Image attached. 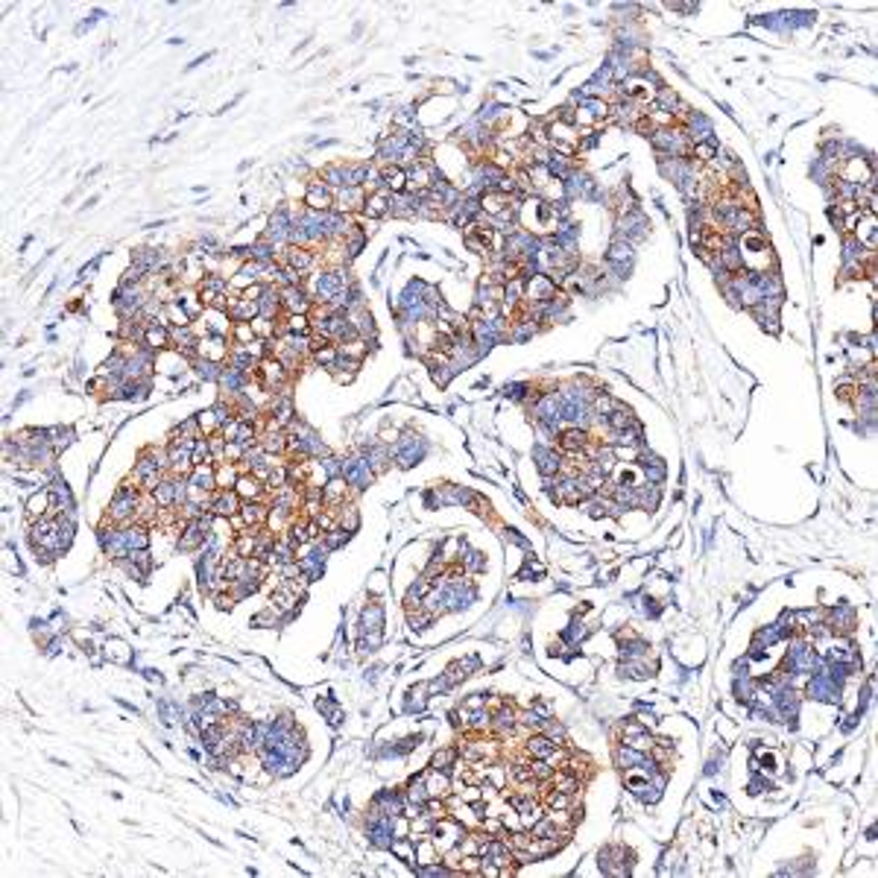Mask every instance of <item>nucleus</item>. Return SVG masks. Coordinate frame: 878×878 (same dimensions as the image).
<instances>
[{
  "instance_id": "nucleus-42",
  "label": "nucleus",
  "mask_w": 878,
  "mask_h": 878,
  "mask_svg": "<svg viewBox=\"0 0 878 878\" xmlns=\"http://www.w3.org/2000/svg\"><path fill=\"white\" fill-rule=\"evenodd\" d=\"M457 759H460V749L457 747H443V749H436L433 752V762H430V767L433 770H451V767H457Z\"/></svg>"
},
{
  "instance_id": "nucleus-12",
  "label": "nucleus",
  "mask_w": 878,
  "mask_h": 878,
  "mask_svg": "<svg viewBox=\"0 0 878 878\" xmlns=\"http://www.w3.org/2000/svg\"><path fill=\"white\" fill-rule=\"evenodd\" d=\"M278 293H281V308H284V313H310L313 299L308 296V290H305L302 284H296V287H281Z\"/></svg>"
},
{
  "instance_id": "nucleus-56",
  "label": "nucleus",
  "mask_w": 878,
  "mask_h": 878,
  "mask_svg": "<svg viewBox=\"0 0 878 878\" xmlns=\"http://www.w3.org/2000/svg\"><path fill=\"white\" fill-rule=\"evenodd\" d=\"M50 436H56V439H50L53 451H62L65 445H70V443H73V430H70V428H53V430H50Z\"/></svg>"
},
{
  "instance_id": "nucleus-9",
  "label": "nucleus",
  "mask_w": 878,
  "mask_h": 878,
  "mask_svg": "<svg viewBox=\"0 0 878 878\" xmlns=\"http://www.w3.org/2000/svg\"><path fill=\"white\" fill-rule=\"evenodd\" d=\"M229 337H217V334H200V343H197V357H205V360H214V363H226L232 349L226 343Z\"/></svg>"
},
{
  "instance_id": "nucleus-48",
  "label": "nucleus",
  "mask_w": 878,
  "mask_h": 878,
  "mask_svg": "<svg viewBox=\"0 0 878 878\" xmlns=\"http://www.w3.org/2000/svg\"><path fill=\"white\" fill-rule=\"evenodd\" d=\"M193 366H197V375L202 381H220V375H223V366L214 363V360H205V357H197Z\"/></svg>"
},
{
  "instance_id": "nucleus-46",
  "label": "nucleus",
  "mask_w": 878,
  "mask_h": 878,
  "mask_svg": "<svg viewBox=\"0 0 878 878\" xmlns=\"http://www.w3.org/2000/svg\"><path fill=\"white\" fill-rule=\"evenodd\" d=\"M404 799H407V802H416V805H425V802L430 799V793H428V788H425V776H416V779H413V782L407 785Z\"/></svg>"
},
{
  "instance_id": "nucleus-27",
  "label": "nucleus",
  "mask_w": 878,
  "mask_h": 878,
  "mask_svg": "<svg viewBox=\"0 0 878 878\" xmlns=\"http://www.w3.org/2000/svg\"><path fill=\"white\" fill-rule=\"evenodd\" d=\"M404 796L401 793H396V791H384V793H378L375 796V802H372V808L375 811H381V814H386V817H399V814H404Z\"/></svg>"
},
{
  "instance_id": "nucleus-24",
  "label": "nucleus",
  "mask_w": 878,
  "mask_h": 878,
  "mask_svg": "<svg viewBox=\"0 0 878 878\" xmlns=\"http://www.w3.org/2000/svg\"><path fill=\"white\" fill-rule=\"evenodd\" d=\"M492 729L498 732L501 738H506V735H512V732L519 729V712L512 709V705H506V703H501L498 705V715H492Z\"/></svg>"
},
{
  "instance_id": "nucleus-36",
  "label": "nucleus",
  "mask_w": 878,
  "mask_h": 878,
  "mask_svg": "<svg viewBox=\"0 0 878 878\" xmlns=\"http://www.w3.org/2000/svg\"><path fill=\"white\" fill-rule=\"evenodd\" d=\"M176 302L182 305V310L190 316V320H197L200 313H205V305H202V299H200L197 290H182V293H176Z\"/></svg>"
},
{
  "instance_id": "nucleus-44",
  "label": "nucleus",
  "mask_w": 878,
  "mask_h": 878,
  "mask_svg": "<svg viewBox=\"0 0 878 878\" xmlns=\"http://www.w3.org/2000/svg\"><path fill=\"white\" fill-rule=\"evenodd\" d=\"M337 527L346 530V533H354V530L360 527V516H357V509H354L352 504H349V506L343 504V506L337 509Z\"/></svg>"
},
{
  "instance_id": "nucleus-58",
  "label": "nucleus",
  "mask_w": 878,
  "mask_h": 878,
  "mask_svg": "<svg viewBox=\"0 0 878 878\" xmlns=\"http://www.w3.org/2000/svg\"><path fill=\"white\" fill-rule=\"evenodd\" d=\"M480 828L486 832V838H501V828H504V820H495V817H486L480 820Z\"/></svg>"
},
{
  "instance_id": "nucleus-62",
  "label": "nucleus",
  "mask_w": 878,
  "mask_h": 878,
  "mask_svg": "<svg viewBox=\"0 0 878 878\" xmlns=\"http://www.w3.org/2000/svg\"><path fill=\"white\" fill-rule=\"evenodd\" d=\"M624 671H627L632 679H644V676L650 673V668H647V665H639V662H629V665H624Z\"/></svg>"
},
{
  "instance_id": "nucleus-30",
  "label": "nucleus",
  "mask_w": 878,
  "mask_h": 878,
  "mask_svg": "<svg viewBox=\"0 0 878 878\" xmlns=\"http://www.w3.org/2000/svg\"><path fill=\"white\" fill-rule=\"evenodd\" d=\"M425 788L436 799H448L451 796V779H448L445 770H430V773H425Z\"/></svg>"
},
{
  "instance_id": "nucleus-43",
  "label": "nucleus",
  "mask_w": 878,
  "mask_h": 878,
  "mask_svg": "<svg viewBox=\"0 0 878 878\" xmlns=\"http://www.w3.org/2000/svg\"><path fill=\"white\" fill-rule=\"evenodd\" d=\"M436 858H443V852L436 849L433 838H422V840H416V864H419V867L433 864Z\"/></svg>"
},
{
  "instance_id": "nucleus-8",
  "label": "nucleus",
  "mask_w": 878,
  "mask_h": 878,
  "mask_svg": "<svg viewBox=\"0 0 878 878\" xmlns=\"http://www.w3.org/2000/svg\"><path fill=\"white\" fill-rule=\"evenodd\" d=\"M305 208H308V211H316V214L334 211V190H331L325 182L313 179V182L308 185V193H305Z\"/></svg>"
},
{
  "instance_id": "nucleus-16",
  "label": "nucleus",
  "mask_w": 878,
  "mask_h": 878,
  "mask_svg": "<svg viewBox=\"0 0 878 878\" xmlns=\"http://www.w3.org/2000/svg\"><path fill=\"white\" fill-rule=\"evenodd\" d=\"M808 694L814 700H823V703H838L840 700V685L835 679H828L825 673H814V679L808 682Z\"/></svg>"
},
{
  "instance_id": "nucleus-59",
  "label": "nucleus",
  "mask_w": 878,
  "mask_h": 878,
  "mask_svg": "<svg viewBox=\"0 0 878 878\" xmlns=\"http://www.w3.org/2000/svg\"><path fill=\"white\" fill-rule=\"evenodd\" d=\"M509 776V770H504V767H495V764H486V779H492V785L501 791L504 788V779Z\"/></svg>"
},
{
  "instance_id": "nucleus-11",
  "label": "nucleus",
  "mask_w": 878,
  "mask_h": 878,
  "mask_svg": "<svg viewBox=\"0 0 878 878\" xmlns=\"http://www.w3.org/2000/svg\"><path fill=\"white\" fill-rule=\"evenodd\" d=\"M284 266H290V270H296L299 276H308L313 266H316V252L310 249V246H284Z\"/></svg>"
},
{
  "instance_id": "nucleus-3",
  "label": "nucleus",
  "mask_w": 878,
  "mask_h": 878,
  "mask_svg": "<svg viewBox=\"0 0 878 878\" xmlns=\"http://www.w3.org/2000/svg\"><path fill=\"white\" fill-rule=\"evenodd\" d=\"M433 843H436V849L439 852H445V849H451V846H460V840L466 838V828H462L460 823H454L451 817H443V820H436L433 823Z\"/></svg>"
},
{
  "instance_id": "nucleus-52",
  "label": "nucleus",
  "mask_w": 878,
  "mask_h": 878,
  "mask_svg": "<svg viewBox=\"0 0 878 878\" xmlns=\"http://www.w3.org/2000/svg\"><path fill=\"white\" fill-rule=\"evenodd\" d=\"M694 156H697L700 161H715V156H717V143H715L712 138L697 141V143H694Z\"/></svg>"
},
{
  "instance_id": "nucleus-38",
  "label": "nucleus",
  "mask_w": 878,
  "mask_h": 878,
  "mask_svg": "<svg viewBox=\"0 0 878 878\" xmlns=\"http://www.w3.org/2000/svg\"><path fill=\"white\" fill-rule=\"evenodd\" d=\"M270 603H273V609H276V612H290V609H293V606H296V603H299V595H296V592H293V589H290V585H284V582H281V585H278V589L273 592V597H270Z\"/></svg>"
},
{
  "instance_id": "nucleus-23",
  "label": "nucleus",
  "mask_w": 878,
  "mask_h": 878,
  "mask_svg": "<svg viewBox=\"0 0 878 878\" xmlns=\"http://www.w3.org/2000/svg\"><path fill=\"white\" fill-rule=\"evenodd\" d=\"M150 498L158 504V509H176V477L167 472L164 480L150 492Z\"/></svg>"
},
{
  "instance_id": "nucleus-5",
  "label": "nucleus",
  "mask_w": 878,
  "mask_h": 878,
  "mask_svg": "<svg viewBox=\"0 0 878 878\" xmlns=\"http://www.w3.org/2000/svg\"><path fill=\"white\" fill-rule=\"evenodd\" d=\"M556 296V281L548 276V273H533L527 278V290H524V299L530 305H545Z\"/></svg>"
},
{
  "instance_id": "nucleus-39",
  "label": "nucleus",
  "mask_w": 878,
  "mask_h": 878,
  "mask_svg": "<svg viewBox=\"0 0 878 878\" xmlns=\"http://www.w3.org/2000/svg\"><path fill=\"white\" fill-rule=\"evenodd\" d=\"M384 627V609L378 603H369L363 609V618H360V629L363 632H381Z\"/></svg>"
},
{
  "instance_id": "nucleus-41",
  "label": "nucleus",
  "mask_w": 878,
  "mask_h": 878,
  "mask_svg": "<svg viewBox=\"0 0 878 878\" xmlns=\"http://www.w3.org/2000/svg\"><path fill=\"white\" fill-rule=\"evenodd\" d=\"M126 530V542H129V551H146L150 548V533H146V527L143 524H129V527H124Z\"/></svg>"
},
{
  "instance_id": "nucleus-53",
  "label": "nucleus",
  "mask_w": 878,
  "mask_h": 878,
  "mask_svg": "<svg viewBox=\"0 0 878 878\" xmlns=\"http://www.w3.org/2000/svg\"><path fill=\"white\" fill-rule=\"evenodd\" d=\"M852 624H855V612L852 609H846V606H840V612L835 609V632H846V629H852Z\"/></svg>"
},
{
  "instance_id": "nucleus-51",
  "label": "nucleus",
  "mask_w": 878,
  "mask_h": 878,
  "mask_svg": "<svg viewBox=\"0 0 878 878\" xmlns=\"http://www.w3.org/2000/svg\"><path fill=\"white\" fill-rule=\"evenodd\" d=\"M313 360L320 363V366H325V369H334L337 360H340V349H337V343H328V346H323L320 352H313Z\"/></svg>"
},
{
  "instance_id": "nucleus-2",
  "label": "nucleus",
  "mask_w": 878,
  "mask_h": 878,
  "mask_svg": "<svg viewBox=\"0 0 878 878\" xmlns=\"http://www.w3.org/2000/svg\"><path fill=\"white\" fill-rule=\"evenodd\" d=\"M352 284L349 273L343 266H334V270H323V273H313L310 276V284H308V296L316 302V305H331L337 299L340 290H346Z\"/></svg>"
},
{
  "instance_id": "nucleus-18",
  "label": "nucleus",
  "mask_w": 878,
  "mask_h": 878,
  "mask_svg": "<svg viewBox=\"0 0 878 878\" xmlns=\"http://www.w3.org/2000/svg\"><path fill=\"white\" fill-rule=\"evenodd\" d=\"M143 346H150L153 352L170 349L173 346V340H170V325H164L161 320H150L146 323V331H143Z\"/></svg>"
},
{
  "instance_id": "nucleus-61",
  "label": "nucleus",
  "mask_w": 878,
  "mask_h": 878,
  "mask_svg": "<svg viewBox=\"0 0 878 878\" xmlns=\"http://www.w3.org/2000/svg\"><path fill=\"white\" fill-rule=\"evenodd\" d=\"M462 709H466V712H480V709H486V697H483V694H472L466 703H462Z\"/></svg>"
},
{
  "instance_id": "nucleus-33",
  "label": "nucleus",
  "mask_w": 878,
  "mask_h": 878,
  "mask_svg": "<svg viewBox=\"0 0 878 878\" xmlns=\"http://www.w3.org/2000/svg\"><path fill=\"white\" fill-rule=\"evenodd\" d=\"M548 785L553 788V791H563V793H580V788H582V782H580V776H574V773H568V770H556L551 779H548Z\"/></svg>"
},
{
  "instance_id": "nucleus-1",
  "label": "nucleus",
  "mask_w": 878,
  "mask_h": 878,
  "mask_svg": "<svg viewBox=\"0 0 878 878\" xmlns=\"http://www.w3.org/2000/svg\"><path fill=\"white\" fill-rule=\"evenodd\" d=\"M141 489L132 483L117 486V492L106 509V521L103 524H117V527H129L132 521H138V509H141Z\"/></svg>"
},
{
  "instance_id": "nucleus-55",
  "label": "nucleus",
  "mask_w": 878,
  "mask_h": 878,
  "mask_svg": "<svg viewBox=\"0 0 878 878\" xmlns=\"http://www.w3.org/2000/svg\"><path fill=\"white\" fill-rule=\"evenodd\" d=\"M366 460H369L372 472H384L386 462H389V454H386L384 448H369V451H366Z\"/></svg>"
},
{
  "instance_id": "nucleus-60",
  "label": "nucleus",
  "mask_w": 878,
  "mask_h": 878,
  "mask_svg": "<svg viewBox=\"0 0 878 878\" xmlns=\"http://www.w3.org/2000/svg\"><path fill=\"white\" fill-rule=\"evenodd\" d=\"M858 396V384H838V399L840 401H855Z\"/></svg>"
},
{
  "instance_id": "nucleus-29",
  "label": "nucleus",
  "mask_w": 878,
  "mask_h": 878,
  "mask_svg": "<svg viewBox=\"0 0 878 878\" xmlns=\"http://www.w3.org/2000/svg\"><path fill=\"white\" fill-rule=\"evenodd\" d=\"M422 457V443L416 436H404L401 443L396 445V460H399V466L401 469H407V466H413Z\"/></svg>"
},
{
  "instance_id": "nucleus-40",
  "label": "nucleus",
  "mask_w": 878,
  "mask_h": 878,
  "mask_svg": "<svg viewBox=\"0 0 878 878\" xmlns=\"http://www.w3.org/2000/svg\"><path fill=\"white\" fill-rule=\"evenodd\" d=\"M214 469H217V489H234V483L240 477L237 462H220Z\"/></svg>"
},
{
  "instance_id": "nucleus-37",
  "label": "nucleus",
  "mask_w": 878,
  "mask_h": 878,
  "mask_svg": "<svg viewBox=\"0 0 878 878\" xmlns=\"http://www.w3.org/2000/svg\"><path fill=\"white\" fill-rule=\"evenodd\" d=\"M629 261H632V243L615 240L612 249H609V266H618V270L624 273L627 266H629Z\"/></svg>"
},
{
  "instance_id": "nucleus-7",
  "label": "nucleus",
  "mask_w": 878,
  "mask_h": 878,
  "mask_svg": "<svg viewBox=\"0 0 878 878\" xmlns=\"http://www.w3.org/2000/svg\"><path fill=\"white\" fill-rule=\"evenodd\" d=\"M366 197H369V193H366L360 185H352V188H337V190H334V211H340V214L360 211V214H363Z\"/></svg>"
},
{
  "instance_id": "nucleus-50",
  "label": "nucleus",
  "mask_w": 878,
  "mask_h": 878,
  "mask_svg": "<svg viewBox=\"0 0 878 878\" xmlns=\"http://www.w3.org/2000/svg\"><path fill=\"white\" fill-rule=\"evenodd\" d=\"M475 668H477V658H466V662H454V665L448 668V673H445V676H448V682H451V685H454V682L466 679V676H469V673H472Z\"/></svg>"
},
{
  "instance_id": "nucleus-47",
  "label": "nucleus",
  "mask_w": 878,
  "mask_h": 878,
  "mask_svg": "<svg viewBox=\"0 0 878 878\" xmlns=\"http://www.w3.org/2000/svg\"><path fill=\"white\" fill-rule=\"evenodd\" d=\"M232 340H234V346H252L258 340L252 323H234L232 325Z\"/></svg>"
},
{
  "instance_id": "nucleus-28",
  "label": "nucleus",
  "mask_w": 878,
  "mask_h": 878,
  "mask_svg": "<svg viewBox=\"0 0 878 878\" xmlns=\"http://www.w3.org/2000/svg\"><path fill=\"white\" fill-rule=\"evenodd\" d=\"M240 519L246 521V527H266L270 506H264L261 501H243L240 504Z\"/></svg>"
},
{
  "instance_id": "nucleus-31",
  "label": "nucleus",
  "mask_w": 878,
  "mask_h": 878,
  "mask_svg": "<svg viewBox=\"0 0 878 878\" xmlns=\"http://www.w3.org/2000/svg\"><path fill=\"white\" fill-rule=\"evenodd\" d=\"M381 185H384L389 193H404V190H407V170H404L401 164L384 167V170H381Z\"/></svg>"
},
{
  "instance_id": "nucleus-19",
  "label": "nucleus",
  "mask_w": 878,
  "mask_h": 878,
  "mask_svg": "<svg viewBox=\"0 0 878 878\" xmlns=\"http://www.w3.org/2000/svg\"><path fill=\"white\" fill-rule=\"evenodd\" d=\"M266 489H270V486L261 483L252 472H249V475H240L237 483H234V492L240 495V501H264V498H266Z\"/></svg>"
},
{
  "instance_id": "nucleus-14",
  "label": "nucleus",
  "mask_w": 878,
  "mask_h": 878,
  "mask_svg": "<svg viewBox=\"0 0 878 878\" xmlns=\"http://www.w3.org/2000/svg\"><path fill=\"white\" fill-rule=\"evenodd\" d=\"M240 495L234 492V489H217L214 495H211V512L217 519H232V516H237L240 512Z\"/></svg>"
},
{
  "instance_id": "nucleus-49",
  "label": "nucleus",
  "mask_w": 878,
  "mask_h": 878,
  "mask_svg": "<svg viewBox=\"0 0 878 878\" xmlns=\"http://www.w3.org/2000/svg\"><path fill=\"white\" fill-rule=\"evenodd\" d=\"M571 802H574V793L548 791V796H545V808H548V811H563V808H571Z\"/></svg>"
},
{
  "instance_id": "nucleus-10",
  "label": "nucleus",
  "mask_w": 878,
  "mask_h": 878,
  "mask_svg": "<svg viewBox=\"0 0 878 878\" xmlns=\"http://www.w3.org/2000/svg\"><path fill=\"white\" fill-rule=\"evenodd\" d=\"M615 762L624 767V770H639V773H644V776H650L653 770H656V762L650 759L647 752H639V749H632V747H618L615 749Z\"/></svg>"
},
{
  "instance_id": "nucleus-17",
  "label": "nucleus",
  "mask_w": 878,
  "mask_h": 878,
  "mask_svg": "<svg viewBox=\"0 0 878 878\" xmlns=\"http://www.w3.org/2000/svg\"><path fill=\"white\" fill-rule=\"evenodd\" d=\"M559 749V744L556 741H551L545 732H530L527 735V741H524V752L530 755V759H551V755Z\"/></svg>"
},
{
  "instance_id": "nucleus-6",
  "label": "nucleus",
  "mask_w": 878,
  "mask_h": 878,
  "mask_svg": "<svg viewBox=\"0 0 878 878\" xmlns=\"http://www.w3.org/2000/svg\"><path fill=\"white\" fill-rule=\"evenodd\" d=\"M343 477H346V483L352 486L354 492H360L363 486L372 483L375 472H372V466H369V460H366V457H357V460H343Z\"/></svg>"
},
{
  "instance_id": "nucleus-21",
  "label": "nucleus",
  "mask_w": 878,
  "mask_h": 878,
  "mask_svg": "<svg viewBox=\"0 0 878 878\" xmlns=\"http://www.w3.org/2000/svg\"><path fill=\"white\" fill-rule=\"evenodd\" d=\"M653 735H650V729L647 726H641V723H629L627 729H624V744L627 747H632V749H639V752H650L653 749Z\"/></svg>"
},
{
  "instance_id": "nucleus-35",
  "label": "nucleus",
  "mask_w": 878,
  "mask_h": 878,
  "mask_svg": "<svg viewBox=\"0 0 878 878\" xmlns=\"http://www.w3.org/2000/svg\"><path fill=\"white\" fill-rule=\"evenodd\" d=\"M340 349V357H346V360H354V363H360L366 354H369V340H363V337H354V340H349V343H340L337 346Z\"/></svg>"
},
{
  "instance_id": "nucleus-22",
  "label": "nucleus",
  "mask_w": 878,
  "mask_h": 878,
  "mask_svg": "<svg viewBox=\"0 0 878 878\" xmlns=\"http://www.w3.org/2000/svg\"><path fill=\"white\" fill-rule=\"evenodd\" d=\"M258 310H261L264 320H273V323H276V316H278V313H284L278 287H273V284H266V287H264L261 299H258Z\"/></svg>"
},
{
  "instance_id": "nucleus-25",
  "label": "nucleus",
  "mask_w": 878,
  "mask_h": 878,
  "mask_svg": "<svg viewBox=\"0 0 878 878\" xmlns=\"http://www.w3.org/2000/svg\"><path fill=\"white\" fill-rule=\"evenodd\" d=\"M188 486L200 492H217V469L214 466H193L188 475Z\"/></svg>"
},
{
  "instance_id": "nucleus-54",
  "label": "nucleus",
  "mask_w": 878,
  "mask_h": 878,
  "mask_svg": "<svg viewBox=\"0 0 878 878\" xmlns=\"http://www.w3.org/2000/svg\"><path fill=\"white\" fill-rule=\"evenodd\" d=\"M425 814H428L430 820H443V817H448L445 799H436V796H430V799L425 802Z\"/></svg>"
},
{
  "instance_id": "nucleus-32",
  "label": "nucleus",
  "mask_w": 878,
  "mask_h": 878,
  "mask_svg": "<svg viewBox=\"0 0 878 878\" xmlns=\"http://www.w3.org/2000/svg\"><path fill=\"white\" fill-rule=\"evenodd\" d=\"M53 512V504H50V492H33L30 501H27V519L30 524H36L38 519L50 516Z\"/></svg>"
},
{
  "instance_id": "nucleus-57",
  "label": "nucleus",
  "mask_w": 878,
  "mask_h": 878,
  "mask_svg": "<svg viewBox=\"0 0 878 878\" xmlns=\"http://www.w3.org/2000/svg\"><path fill=\"white\" fill-rule=\"evenodd\" d=\"M460 565H462V571H480L483 568V556L477 553V551H472V553H466V556H460Z\"/></svg>"
},
{
  "instance_id": "nucleus-63",
  "label": "nucleus",
  "mask_w": 878,
  "mask_h": 878,
  "mask_svg": "<svg viewBox=\"0 0 878 878\" xmlns=\"http://www.w3.org/2000/svg\"><path fill=\"white\" fill-rule=\"evenodd\" d=\"M451 366H433V381L439 384V386H445L448 384V378H451Z\"/></svg>"
},
{
  "instance_id": "nucleus-15",
  "label": "nucleus",
  "mask_w": 878,
  "mask_h": 878,
  "mask_svg": "<svg viewBox=\"0 0 878 878\" xmlns=\"http://www.w3.org/2000/svg\"><path fill=\"white\" fill-rule=\"evenodd\" d=\"M589 443H592V436H589V430H585V428L571 425V428L559 430V448H563V454H580Z\"/></svg>"
},
{
  "instance_id": "nucleus-13",
  "label": "nucleus",
  "mask_w": 878,
  "mask_h": 878,
  "mask_svg": "<svg viewBox=\"0 0 878 878\" xmlns=\"http://www.w3.org/2000/svg\"><path fill=\"white\" fill-rule=\"evenodd\" d=\"M223 436L229 439V443H240L243 448H252V445H258V425L255 422H240V419H234V422H229L226 428H223Z\"/></svg>"
},
{
  "instance_id": "nucleus-45",
  "label": "nucleus",
  "mask_w": 878,
  "mask_h": 878,
  "mask_svg": "<svg viewBox=\"0 0 878 878\" xmlns=\"http://www.w3.org/2000/svg\"><path fill=\"white\" fill-rule=\"evenodd\" d=\"M106 656L112 658V662H120V665H129V662H132L129 644H126V641H117V639H112V641L106 644Z\"/></svg>"
},
{
  "instance_id": "nucleus-20",
  "label": "nucleus",
  "mask_w": 878,
  "mask_h": 878,
  "mask_svg": "<svg viewBox=\"0 0 878 878\" xmlns=\"http://www.w3.org/2000/svg\"><path fill=\"white\" fill-rule=\"evenodd\" d=\"M232 316L226 310H214V308H205L202 313V323H205V334H217V337H232V325L229 323Z\"/></svg>"
},
{
  "instance_id": "nucleus-4",
  "label": "nucleus",
  "mask_w": 878,
  "mask_h": 878,
  "mask_svg": "<svg viewBox=\"0 0 878 878\" xmlns=\"http://www.w3.org/2000/svg\"><path fill=\"white\" fill-rule=\"evenodd\" d=\"M100 545L106 551V556L112 559H126L129 556V542H126V530L117 524H103L100 527Z\"/></svg>"
},
{
  "instance_id": "nucleus-26",
  "label": "nucleus",
  "mask_w": 878,
  "mask_h": 878,
  "mask_svg": "<svg viewBox=\"0 0 878 878\" xmlns=\"http://www.w3.org/2000/svg\"><path fill=\"white\" fill-rule=\"evenodd\" d=\"M389 200H393V193H389L386 188H381V190H372L369 197H366L363 214H366V217H372V220H381V217H386V214H389Z\"/></svg>"
},
{
  "instance_id": "nucleus-34",
  "label": "nucleus",
  "mask_w": 878,
  "mask_h": 878,
  "mask_svg": "<svg viewBox=\"0 0 878 878\" xmlns=\"http://www.w3.org/2000/svg\"><path fill=\"white\" fill-rule=\"evenodd\" d=\"M536 460H539V472L545 477H553L563 469V454H556L553 448H536Z\"/></svg>"
}]
</instances>
